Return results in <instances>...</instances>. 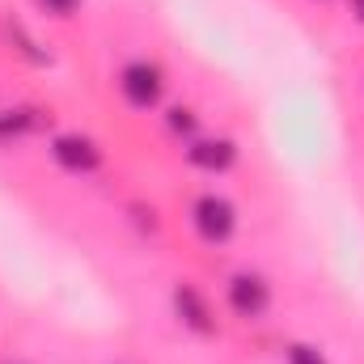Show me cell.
Here are the masks:
<instances>
[{
    "label": "cell",
    "instance_id": "7",
    "mask_svg": "<svg viewBox=\"0 0 364 364\" xmlns=\"http://www.w3.org/2000/svg\"><path fill=\"white\" fill-rule=\"evenodd\" d=\"M51 114H43V110H0V140H17V136H26V132H34V127H43Z\"/></svg>",
    "mask_w": 364,
    "mask_h": 364
},
{
    "label": "cell",
    "instance_id": "10",
    "mask_svg": "<svg viewBox=\"0 0 364 364\" xmlns=\"http://www.w3.org/2000/svg\"><path fill=\"white\" fill-rule=\"evenodd\" d=\"M43 13H51V17H73L77 9H81V0H34Z\"/></svg>",
    "mask_w": 364,
    "mask_h": 364
},
{
    "label": "cell",
    "instance_id": "8",
    "mask_svg": "<svg viewBox=\"0 0 364 364\" xmlns=\"http://www.w3.org/2000/svg\"><path fill=\"white\" fill-rule=\"evenodd\" d=\"M166 127H170L174 136H195L199 114H195L191 106H170V110H166Z\"/></svg>",
    "mask_w": 364,
    "mask_h": 364
},
{
    "label": "cell",
    "instance_id": "11",
    "mask_svg": "<svg viewBox=\"0 0 364 364\" xmlns=\"http://www.w3.org/2000/svg\"><path fill=\"white\" fill-rule=\"evenodd\" d=\"M352 13H356V17L364 21V0H352Z\"/></svg>",
    "mask_w": 364,
    "mask_h": 364
},
{
    "label": "cell",
    "instance_id": "3",
    "mask_svg": "<svg viewBox=\"0 0 364 364\" xmlns=\"http://www.w3.org/2000/svg\"><path fill=\"white\" fill-rule=\"evenodd\" d=\"M225 296H229V309H233L237 318H246V322H259V318L272 309V284L259 272H233Z\"/></svg>",
    "mask_w": 364,
    "mask_h": 364
},
{
    "label": "cell",
    "instance_id": "9",
    "mask_svg": "<svg viewBox=\"0 0 364 364\" xmlns=\"http://www.w3.org/2000/svg\"><path fill=\"white\" fill-rule=\"evenodd\" d=\"M288 364H326V356L314 348V343H288Z\"/></svg>",
    "mask_w": 364,
    "mask_h": 364
},
{
    "label": "cell",
    "instance_id": "2",
    "mask_svg": "<svg viewBox=\"0 0 364 364\" xmlns=\"http://www.w3.org/2000/svg\"><path fill=\"white\" fill-rule=\"evenodd\" d=\"M119 93L132 110H153L166 93V73L153 64V60H132L123 73H119Z\"/></svg>",
    "mask_w": 364,
    "mask_h": 364
},
{
    "label": "cell",
    "instance_id": "1",
    "mask_svg": "<svg viewBox=\"0 0 364 364\" xmlns=\"http://www.w3.org/2000/svg\"><path fill=\"white\" fill-rule=\"evenodd\" d=\"M191 225H195V233H199L208 246H225V242L233 237V229H237V208H233L225 195L208 191V195H199V199L191 203Z\"/></svg>",
    "mask_w": 364,
    "mask_h": 364
},
{
    "label": "cell",
    "instance_id": "5",
    "mask_svg": "<svg viewBox=\"0 0 364 364\" xmlns=\"http://www.w3.org/2000/svg\"><path fill=\"white\" fill-rule=\"evenodd\" d=\"M174 314H178V322L191 335H216V314H212L208 296L186 279L174 284Z\"/></svg>",
    "mask_w": 364,
    "mask_h": 364
},
{
    "label": "cell",
    "instance_id": "6",
    "mask_svg": "<svg viewBox=\"0 0 364 364\" xmlns=\"http://www.w3.org/2000/svg\"><path fill=\"white\" fill-rule=\"evenodd\" d=\"M186 161L203 174H225L237 161V144L229 136H208V140H191L186 144Z\"/></svg>",
    "mask_w": 364,
    "mask_h": 364
},
{
    "label": "cell",
    "instance_id": "4",
    "mask_svg": "<svg viewBox=\"0 0 364 364\" xmlns=\"http://www.w3.org/2000/svg\"><path fill=\"white\" fill-rule=\"evenodd\" d=\"M51 157H55V166L68 170V174H93V170H102V149H97V140L81 136V132L55 136V140H51Z\"/></svg>",
    "mask_w": 364,
    "mask_h": 364
}]
</instances>
